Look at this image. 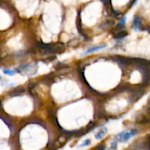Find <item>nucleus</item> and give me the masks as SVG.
Segmentation results:
<instances>
[{
  "label": "nucleus",
  "mask_w": 150,
  "mask_h": 150,
  "mask_svg": "<svg viewBox=\"0 0 150 150\" xmlns=\"http://www.w3.org/2000/svg\"><path fill=\"white\" fill-rule=\"evenodd\" d=\"M137 133V130H133L130 132H125L123 131L120 133H119L115 136V139L118 141L122 142V141H127V140H129L130 138H131L133 136H134Z\"/></svg>",
  "instance_id": "f257e3e1"
},
{
  "label": "nucleus",
  "mask_w": 150,
  "mask_h": 150,
  "mask_svg": "<svg viewBox=\"0 0 150 150\" xmlns=\"http://www.w3.org/2000/svg\"><path fill=\"white\" fill-rule=\"evenodd\" d=\"M107 130H107L106 127H103V128H101L100 130L96 133V135H94L95 138H96L97 140H100V139H102V138L104 137V135L106 134Z\"/></svg>",
  "instance_id": "f03ea898"
},
{
  "label": "nucleus",
  "mask_w": 150,
  "mask_h": 150,
  "mask_svg": "<svg viewBox=\"0 0 150 150\" xmlns=\"http://www.w3.org/2000/svg\"><path fill=\"white\" fill-rule=\"evenodd\" d=\"M106 45H100V46H96V47H92L91 48H89L84 54H81V56L83 57V56H85V55H86V54H88L93 53V52L101 50V49H103V48H106Z\"/></svg>",
  "instance_id": "7ed1b4c3"
},
{
  "label": "nucleus",
  "mask_w": 150,
  "mask_h": 150,
  "mask_svg": "<svg viewBox=\"0 0 150 150\" xmlns=\"http://www.w3.org/2000/svg\"><path fill=\"white\" fill-rule=\"evenodd\" d=\"M133 26L134 29L135 31H138L139 29V26H140V20L138 17H135L133 18Z\"/></svg>",
  "instance_id": "20e7f679"
},
{
  "label": "nucleus",
  "mask_w": 150,
  "mask_h": 150,
  "mask_svg": "<svg viewBox=\"0 0 150 150\" xmlns=\"http://www.w3.org/2000/svg\"><path fill=\"white\" fill-rule=\"evenodd\" d=\"M125 21H126V18L124 17V18H122V20L120 21V22L117 24V27H116V30H119V29H122L124 26H125Z\"/></svg>",
  "instance_id": "39448f33"
},
{
  "label": "nucleus",
  "mask_w": 150,
  "mask_h": 150,
  "mask_svg": "<svg viewBox=\"0 0 150 150\" xmlns=\"http://www.w3.org/2000/svg\"><path fill=\"white\" fill-rule=\"evenodd\" d=\"M127 34V32L126 31H121V32H119L116 34L115 37L117 38V39H120V38H122V37H125Z\"/></svg>",
  "instance_id": "423d86ee"
},
{
  "label": "nucleus",
  "mask_w": 150,
  "mask_h": 150,
  "mask_svg": "<svg viewBox=\"0 0 150 150\" xmlns=\"http://www.w3.org/2000/svg\"><path fill=\"white\" fill-rule=\"evenodd\" d=\"M3 73H5V74H6V75H13L16 73H15V71H13V70H3Z\"/></svg>",
  "instance_id": "0eeeda50"
},
{
  "label": "nucleus",
  "mask_w": 150,
  "mask_h": 150,
  "mask_svg": "<svg viewBox=\"0 0 150 150\" xmlns=\"http://www.w3.org/2000/svg\"><path fill=\"white\" fill-rule=\"evenodd\" d=\"M91 143V141L89 140V139H88V140H86L85 141L83 142V143H81L79 146H78V148H81V147H83V146H88V145H89Z\"/></svg>",
  "instance_id": "6e6552de"
},
{
  "label": "nucleus",
  "mask_w": 150,
  "mask_h": 150,
  "mask_svg": "<svg viewBox=\"0 0 150 150\" xmlns=\"http://www.w3.org/2000/svg\"><path fill=\"white\" fill-rule=\"evenodd\" d=\"M111 148L113 149H115L116 148H117V141H114V142H112L111 143Z\"/></svg>",
  "instance_id": "1a4fd4ad"
}]
</instances>
